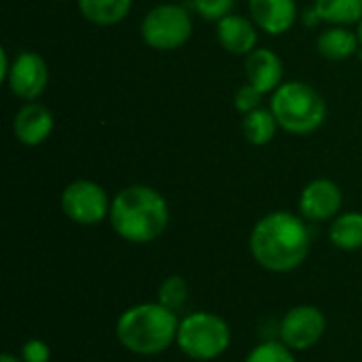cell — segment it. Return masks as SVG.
<instances>
[{"label": "cell", "mask_w": 362, "mask_h": 362, "mask_svg": "<svg viewBox=\"0 0 362 362\" xmlns=\"http://www.w3.org/2000/svg\"><path fill=\"white\" fill-rule=\"evenodd\" d=\"M250 255L259 267L272 274L299 269L312 250V231L301 214L276 210L257 221L248 240Z\"/></svg>", "instance_id": "6da1fadb"}, {"label": "cell", "mask_w": 362, "mask_h": 362, "mask_svg": "<svg viewBox=\"0 0 362 362\" xmlns=\"http://www.w3.org/2000/svg\"><path fill=\"white\" fill-rule=\"evenodd\" d=\"M108 221L121 240L142 246L165 233L170 225V206L153 187L132 185L115 195Z\"/></svg>", "instance_id": "7a4b0ae2"}, {"label": "cell", "mask_w": 362, "mask_h": 362, "mask_svg": "<svg viewBox=\"0 0 362 362\" xmlns=\"http://www.w3.org/2000/svg\"><path fill=\"white\" fill-rule=\"evenodd\" d=\"M180 318L178 312L159 301L136 303L119 314L115 335L119 346L136 356H159L176 346Z\"/></svg>", "instance_id": "3957f363"}, {"label": "cell", "mask_w": 362, "mask_h": 362, "mask_svg": "<svg viewBox=\"0 0 362 362\" xmlns=\"http://www.w3.org/2000/svg\"><path fill=\"white\" fill-rule=\"evenodd\" d=\"M272 112L284 132L295 136H308L325 123L327 102L312 85L301 81H288L274 91Z\"/></svg>", "instance_id": "277c9868"}, {"label": "cell", "mask_w": 362, "mask_h": 362, "mask_svg": "<svg viewBox=\"0 0 362 362\" xmlns=\"http://www.w3.org/2000/svg\"><path fill=\"white\" fill-rule=\"evenodd\" d=\"M231 346V327L214 312H191L180 318L176 348L191 361L221 358Z\"/></svg>", "instance_id": "5b68a950"}, {"label": "cell", "mask_w": 362, "mask_h": 362, "mask_svg": "<svg viewBox=\"0 0 362 362\" xmlns=\"http://www.w3.org/2000/svg\"><path fill=\"white\" fill-rule=\"evenodd\" d=\"M140 32L151 49L174 51L191 38L193 21L185 6L159 4L144 15Z\"/></svg>", "instance_id": "8992f818"}, {"label": "cell", "mask_w": 362, "mask_h": 362, "mask_svg": "<svg viewBox=\"0 0 362 362\" xmlns=\"http://www.w3.org/2000/svg\"><path fill=\"white\" fill-rule=\"evenodd\" d=\"M110 204L112 199H108V193L104 191V187L85 178L70 182L62 191V197H59L64 216L83 227H93V225H100L104 218H108Z\"/></svg>", "instance_id": "52a82bcc"}, {"label": "cell", "mask_w": 362, "mask_h": 362, "mask_svg": "<svg viewBox=\"0 0 362 362\" xmlns=\"http://www.w3.org/2000/svg\"><path fill=\"white\" fill-rule=\"evenodd\" d=\"M327 333V316L320 308L301 303L291 308L280 325H278V337L284 346H288L293 352H308L316 348Z\"/></svg>", "instance_id": "ba28073f"}, {"label": "cell", "mask_w": 362, "mask_h": 362, "mask_svg": "<svg viewBox=\"0 0 362 362\" xmlns=\"http://www.w3.org/2000/svg\"><path fill=\"white\" fill-rule=\"evenodd\" d=\"M6 83H8V89L13 91V95L21 98L25 102H34L36 98H40L45 93L47 83H49L47 62L34 51L19 53L11 64Z\"/></svg>", "instance_id": "9c48e42d"}, {"label": "cell", "mask_w": 362, "mask_h": 362, "mask_svg": "<svg viewBox=\"0 0 362 362\" xmlns=\"http://www.w3.org/2000/svg\"><path fill=\"white\" fill-rule=\"evenodd\" d=\"M344 206L341 189L329 178H316L299 195V214L310 223H325L339 216Z\"/></svg>", "instance_id": "30bf717a"}, {"label": "cell", "mask_w": 362, "mask_h": 362, "mask_svg": "<svg viewBox=\"0 0 362 362\" xmlns=\"http://www.w3.org/2000/svg\"><path fill=\"white\" fill-rule=\"evenodd\" d=\"M51 132H53V112L38 102H28L17 110L13 119V134L25 146L42 144L51 136Z\"/></svg>", "instance_id": "8fae6325"}, {"label": "cell", "mask_w": 362, "mask_h": 362, "mask_svg": "<svg viewBox=\"0 0 362 362\" xmlns=\"http://www.w3.org/2000/svg\"><path fill=\"white\" fill-rule=\"evenodd\" d=\"M248 8L257 28L272 36L288 32L297 19L295 0H248Z\"/></svg>", "instance_id": "7c38bea8"}, {"label": "cell", "mask_w": 362, "mask_h": 362, "mask_svg": "<svg viewBox=\"0 0 362 362\" xmlns=\"http://www.w3.org/2000/svg\"><path fill=\"white\" fill-rule=\"evenodd\" d=\"M282 59L269 49H255L246 55V78L261 93H272L282 85Z\"/></svg>", "instance_id": "4fadbf2b"}, {"label": "cell", "mask_w": 362, "mask_h": 362, "mask_svg": "<svg viewBox=\"0 0 362 362\" xmlns=\"http://www.w3.org/2000/svg\"><path fill=\"white\" fill-rule=\"evenodd\" d=\"M218 42L233 55H248L257 45V23L242 15H227L216 21Z\"/></svg>", "instance_id": "5bb4252c"}, {"label": "cell", "mask_w": 362, "mask_h": 362, "mask_svg": "<svg viewBox=\"0 0 362 362\" xmlns=\"http://www.w3.org/2000/svg\"><path fill=\"white\" fill-rule=\"evenodd\" d=\"M358 45H361L358 34H354L346 25H333V28L325 30L316 40L320 55H325L327 59H333V62L352 57L356 53Z\"/></svg>", "instance_id": "9a60e30c"}, {"label": "cell", "mask_w": 362, "mask_h": 362, "mask_svg": "<svg viewBox=\"0 0 362 362\" xmlns=\"http://www.w3.org/2000/svg\"><path fill=\"white\" fill-rule=\"evenodd\" d=\"M329 242L344 252L362 248V212H344L333 218L329 227Z\"/></svg>", "instance_id": "2e32d148"}, {"label": "cell", "mask_w": 362, "mask_h": 362, "mask_svg": "<svg viewBox=\"0 0 362 362\" xmlns=\"http://www.w3.org/2000/svg\"><path fill=\"white\" fill-rule=\"evenodd\" d=\"M83 17L95 25H115L132 8V0H76Z\"/></svg>", "instance_id": "e0dca14e"}, {"label": "cell", "mask_w": 362, "mask_h": 362, "mask_svg": "<svg viewBox=\"0 0 362 362\" xmlns=\"http://www.w3.org/2000/svg\"><path fill=\"white\" fill-rule=\"evenodd\" d=\"M314 13L320 21L333 25H352L361 23L362 0H316Z\"/></svg>", "instance_id": "ac0fdd59"}, {"label": "cell", "mask_w": 362, "mask_h": 362, "mask_svg": "<svg viewBox=\"0 0 362 362\" xmlns=\"http://www.w3.org/2000/svg\"><path fill=\"white\" fill-rule=\"evenodd\" d=\"M276 127H278V121H276L274 112L267 108H257V110L244 115V121H242L244 136L255 146H263V144L272 142L276 136Z\"/></svg>", "instance_id": "d6986e66"}, {"label": "cell", "mask_w": 362, "mask_h": 362, "mask_svg": "<svg viewBox=\"0 0 362 362\" xmlns=\"http://www.w3.org/2000/svg\"><path fill=\"white\" fill-rule=\"evenodd\" d=\"M187 299H189V284H187V280H185L182 276H178V274L168 276V278L159 284V288H157V301H159L161 305L174 310V312L182 310V305L187 303Z\"/></svg>", "instance_id": "ffe728a7"}, {"label": "cell", "mask_w": 362, "mask_h": 362, "mask_svg": "<svg viewBox=\"0 0 362 362\" xmlns=\"http://www.w3.org/2000/svg\"><path fill=\"white\" fill-rule=\"evenodd\" d=\"M297 352H293L288 346H284L280 339L278 341H261L259 346H255L244 362H297Z\"/></svg>", "instance_id": "44dd1931"}, {"label": "cell", "mask_w": 362, "mask_h": 362, "mask_svg": "<svg viewBox=\"0 0 362 362\" xmlns=\"http://www.w3.org/2000/svg\"><path fill=\"white\" fill-rule=\"evenodd\" d=\"M235 0H193L195 11L208 21H221L223 17L231 15Z\"/></svg>", "instance_id": "7402d4cb"}, {"label": "cell", "mask_w": 362, "mask_h": 362, "mask_svg": "<svg viewBox=\"0 0 362 362\" xmlns=\"http://www.w3.org/2000/svg\"><path fill=\"white\" fill-rule=\"evenodd\" d=\"M19 358L23 362H51V348L42 339H28L19 348Z\"/></svg>", "instance_id": "603a6c76"}, {"label": "cell", "mask_w": 362, "mask_h": 362, "mask_svg": "<svg viewBox=\"0 0 362 362\" xmlns=\"http://www.w3.org/2000/svg\"><path fill=\"white\" fill-rule=\"evenodd\" d=\"M263 95H265V93H261V91H259L257 87H252L250 83H246V85L240 87L238 93H235V108H238L240 112L248 115V112L261 108Z\"/></svg>", "instance_id": "cb8c5ba5"}, {"label": "cell", "mask_w": 362, "mask_h": 362, "mask_svg": "<svg viewBox=\"0 0 362 362\" xmlns=\"http://www.w3.org/2000/svg\"><path fill=\"white\" fill-rule=\"evenodd\" d=\"M11 64H13V62H8L6 51H4V49H0V78H2V81H6L8 70H11Z\"/></svg>", "instance_id": "d4e9b609"}, {"label": "cell", "mask_w": 362, "mask_h": 362, "mask_svg": "<svg viewBox=\"0 0 362 362\" xmlns=\"http://www.w3.org/2000/svg\"><path fill=\"white\" fill-rule=\"evenodd\" d=\"M0 362H23L19 356H15V354H11V352H4L2 356H0Z\"/></svg>", "instance_id": "484cf974"}, {"label": "cell", "mask_w": 362, "mask_h": 362, "mask_svg": "<svg viewBox=\"0 0 362 362\" xmlns=\"http://www.w3.org/2000/svg\"><path fill=\"white\" fill-rule=\"evenodd\" d=\"M356 34H358V40H361V47H362V19H361V23H358V32H356Z\"/></svg>", "instance_id": "4316f807"}]
</instances>
